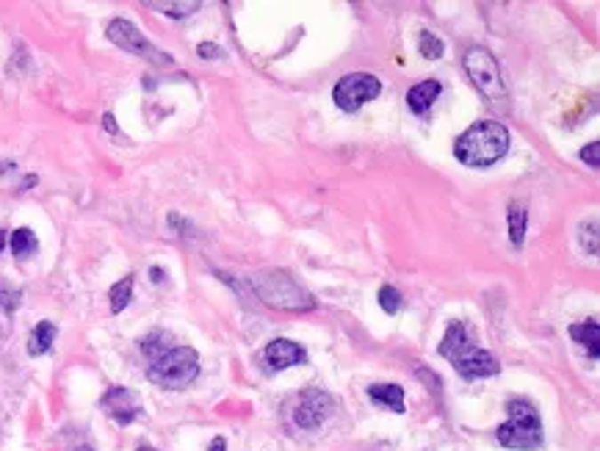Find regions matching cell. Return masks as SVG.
<instances>
[{"instance_id":"6da1fadb","label":"cell","mask_w":600,"mask_h":451,"mask_svg":"<svg viewBox=\"0 0 600 451\" xmlns=\"http://www.w3.org/2000/svg\"><path fill=\"white\" fill-rule=\"evenodd\" d=\"M509 153V131L504 122L482 119L454 141V156L473 169H487Z\"/></svg>"},{"instance_id":"7a4b0ae2","label":"cell","mask_w":600,"mask_h":451,"mask_svg":"<svg viewBox=\"0 0 600 451\" xmlns=\"http://www.w3.org/2000/svg\"><path fill=\"white\" fill-rule=\"evenodd\" d=\"M440 355L445 360H452L454 368L460 371V377L465 380H484V377H495V374L501 371V366H498V360L487 349H479L468 338L462 321H454L452 327L445 330L440 341Z\"/></svg>"},{"instance_id":"3957f363","label":"cell","mask_w":600,"mask_h":451,"mask_svg":"<svg viewBox=\"0 0 600 451\" xmlns=\"http://www.w3.org/2000/svg\"><path fill=\"white\" fill-rule=\"evenodd\" d=\"M252 288L268 308L293 310V313L316 308L313 294L299 286L293 280V274L285 269H266V271L252 274Z\"/></svg>"},{"instance_id":"277c9868","label":"cell","mask_w":600,"mask_h":451,"mask_svg":"<svg viewBox=\"0 0 600 451\" xmlns=\"http://www.w3.org/2000/svg\"><path fill=\"white\" fill-rule=\"evenodd\" d=\"M507 423H501L495 432L498 443L504 448L515 451H537L542 448V418L540 410L529 402V399H509L507 402Z\"/></svg>"},{"instance_id":"5b68a950","label":"cell","mask_w":600,"mask_h":451,"mask_svg":"<svg viewBox=\"0 0 600 451\" xmlns=\"http://www.w3.org/2000/svg\"><path fill=\"white\" fill-rule=\"evenodd\" d=\"M199 377V355L191 346H172L147 368V380L166 391H183Z\"/></svg>"},{"instance_id":"8992f818","label":"cell","mask_w":600,"mask_h":451,"mask_svg":"<svg viewBox=\"0 0 600 451\" xmlns=\"http://www.w3.org/2000/svg\"><path fill=\"white\" fill-rule=\"evenodd\" d=\"M465 72L470 84L476 86L492 106L504 103L507 100V84H504V75H501V67H498L495 56L490 53L487 47H470L465 53Z\"/></svg>"},{"instance_id":"52a82bcc","label":"cell","mask_w":600,"mask_h":451,"mask_svg":"<svg viewBox=\"0 0 600 451\" xmlns=\"http://www.w3.org/2000/svg\"><path fill=\"white\" fill-rule=\"evenodd\" d=\"M106 36L116 47H122L124 53H133V56H139V59H144L149 64H158V67H169L172 64V56L164 53V50H158L131 20H111L108 28H106Z\"/></svg>"},{"instance_id":"ba28073f","label":"cell","mask_w":600,"mask_h":451,"mask_svg":"<svg viewBox=\"0 0 600 451\" xmlns=\"http://www.w3.org/2000/svg\"><path fill=\"white\" fill-rule=\"evenodd\" d=\"M380 92H382V84H380L377 75H371V72H352V75H343V78L335 84L332 100H335V106L340 111L355 114L365 103H371V100H377Z\"/></svg>"},{"instance_id":"9c48e42d","label":"cell","mask_w":600,"mask_h":451,"mask_svg":"<svg viewBox=\"0 0 600 451\" xmlns=\"http://www.w3.org/2000/svg\"><path fill=\"white\" fill-rule=\"evenodd\" d=\"M332 410H335L332 396L327 391H321V388L302 391L293 399V405L288 407L293 427H299V430H318L321 423L332 415Z\"/></svg>"},{"instance_id":"30bf717a","label":"cell","mask_w":600,"mask_h":451,"mask_svg":"<svg viewBox=\"0 0 600 451\" xmlns=\"http://www.w3.org/2000/svg\"><path fill=\"white\" fill-rule=\"evenodd\" d=\"M100 407L106 410L108 418H114L119 427H128L133 423L139 415H141V405H139V396L131 391V388H122V385H114L106 391V396L100 399Z\"/></svg>"},{"instance_id":"8fae6325","label":"cell","mask_w":600,"mask_h":451,"mask_svg":"<svg viewBox=\"0 0 600 451\" xmlns=\"http://www.w3.org/2000/svg\"><path fill=\"white\" fill-rule=\"evenodd\" d=\"M263 358H266V363L274 371H285V368H293V366H302L308 360L305 349L299 343H293V341H288V338L268 341L266 349H263Z\"/></svg>"},{"instance_id":"7c38bea8","label":"cell","mask_w":600,"mask_h":451,"mask_svg":"<svg viewBox=\"0 0 600 451\" xmlns=\"http://www.w3.org/2000/svg\"><path fill=\"white\" fill-rule=\"evenodd\" d=\"M440 92H443V86L435 78L432 81H423V84H415L407 92V106H410V111L412 114H427L435 106V100L440 97Z\"/></svg>"},{"instance_id":"4fadbf2b","label":"cell","mask_w":600,"mask_h":451,"mask_svg":"<svg viewBox=\"0 0 600 451\" xmlns=\"http://www.w3.org/2000/svg\"><path fill=\"white\" fill-rule=\"evenodd\" d=\"M368 396L373 405L388 407L393 413H404V388L402 385H371Z\"/></svg>"},{"instance_id":"5bb4252c","label":"cell","mask_w":600,"mask_h":451,"mask_svg":"<svg viewBox=\"0 0 600 451\" xmlns=\"http://www.w3.org/2000/svg\"><path fill=\"white\" fill-rule=\"evenodd\" d=\"M570 338L576 343H584L589 349V358L597 360V355H600V349H597V343H600V324L595 318L581 321V324H570Z\"/></svg>"},{"instance_id":"9a60e30c","label":"cell","mask_w":600,"mask_h":451,"mask_svg":"<svg viewBox=\"0 0 600 451\" xmlns=\"http://www.w3.org/2000/svg\"><path fill=\"white\" fill-rule=\"evenodd\" d=\"M53 341H56V324L53 321H39L31 333V338H28V355L39 358V355L50 352Z\"/></svg>"},{"instance_id":"2e32d148","label":"cell","mask_w":600,"mask_h":451,"mask_svg":"<svg viewBox=\"0 0 600 451\" xmlns=\"http://www.w3.org/2000/svg\"><path fill=\"white\" fill-rule=\"evenodd\" d=\"M9 246H12L14 258L25 261V258H31L39 249V241H36V233L31 228H17L12 233V238H9Z\"/></svg>"},{"instance_id":"e0dca14e","label":"cell","mask_w":600,"mask_h":451,"mask_svg":"<svg viewBox=\"0 0 600 451\" xmlns=\"http://www.w3.org/2000/svg\"><path fill=\"white\" fill-rule=\"evenodd\" d=\"M509 241L512 246H523L526 241V205L520 203L509 205Z\"/></svg>"},{"instance_id":"ac0fdd59","label":"cell","mask_w":600,"mask_h":451,"mask_svg":"<svg viewBox=\"0 0 600 451\" xmlns=\"http://www.w3.org/2000/svg\"><path fill=\"white\" fill-rule=\"evenodd\" d=\"M108 299H111V313H122L124 308L131 305V299H133V278H131V274L111 286Z\"/></svg>"},{"instance_id":"d6986e66","label":"cell","mask_w":600,"mask_h":451,"mask_svg":"<svg viewBox=\"0 0 600 451\" xmlns=\"http://www.w3.org/2000/svg\"><path fill=\"white\" fill-rule=\"evenodd\" d=\"M418 53H420L423 59H429V61H437V59H443V53H445V44H443V39H440L437 34H432V31H420Z\"/></svg>"},{"instance_id":"ffe728a7","label":"cell","mask_w":600,"mask_h":451,"mask_svg":"<svg viewBox=\"0 0 600 451\" xmlns=\"http://www.w3.org/2000/svg\"><path fill=\"white\" fill-rule=\"evenodd\" d=\"M149 9H156V12H161V14H166V17H174V20H180V17H188V14H194L199 6V0H191V4H147Z\"/></svg>"},{"instance_id":"44dd1931","label":"cell","mask_w":600,"mask_h":451,"mask_svg":"<svg viewBox=\"0 0 600 451\" xmlns=\"http://www.w3.org/2000/svg\"><path fill=\"white\" fill-rule=\"evenodd\" d=\"M166 338H169V335H166V333H161V330H158V333H149V335L141 341L144 355H147L149 360H156V358H161L164 352H169L172 346H169V343H161V341H166Z\"/></svg>"},{"instance_id":"7402d4cb","label":"cell","mask_w":600,"mask_h":451,"mask_svg":"<svg viewBox=\"0 0 600 451\" xmlns=\"http://www.w3.org/2000/svg\"><path fill=\"white\" fill-rule=\"evenodd\" d=\"M380 308L390 316H396L398 310H402V294H398L393 286H385L380 288Z\"/></svg>"},{"instance_id":"603a6c76","label":"cell","mask_w":600,"mask_h":451,"mask_svg":"<svg viewBox=\"0 0 600 451\" xmlns=\"http://www.w3.org/2000/svg\"><path fill=\"white\" fill-rule=\"evenodd\" d=\"M579 238H581V246H584V253L587 255H597V221L592 219V221H587V224H581V233H579Z\"/></svg>"},{"instance_id":"cb8c5ba5","label":"cell","mask_w":600,"mask_h":451,"mask_svg":"<svg viewBox=\"0 0 600 451\" xmlns=\"http://www.w3.org/2000/svg\"><path fill=\"white\" fill-rule=\"evenodd\" d=\"M20 299H22L20 288H12L9 283H0V308H4L6 313H14L20 308Z\"/></svg>"},{"instance_id":"d4e9b609","label":"cell","mask_w":600,"mask_h":451,"mask_svg":"<svg viewBox=\"0 0 600 451\" xmlns=\"http://www.w3.org/2000/svg\"><path fill=\"white\" fill-rule=\"evenodd\" d=\"M581 161L592 169L600 166V141H589L584 149H581Z\"/></svg>"},{"instance_id":"484cf974","label":"cell","mask_w":600,"mask_h":451,"mask_svg":"<svg viewBox=\"0 0 600 451\" xmlns=\"http://www.w3.org/2000/svg\"><path fill=\"white\" fill-rule=\"evenodd\" d=\"M196 53H199V59H221L224 50L219 44H213V42H203L196 47Z\"/></svg>"},{"instance_id":"4316f807","label":"cell","mask_w":600,"mask_h":451,"mask_svg":"<svg viewBox=\"0 0 600 451\" xmlns=\"http://www.w3.org/2000/svg\"><path fill=\"white\" fill-rule=\"evenodd\" d=\"M103 125H106V131H108V133H119V125H116L114 114H106V117H103Z\"/></svg>"},{"instance_id":"83f0119b","label":"cell","mask_w":600,"mask_h":451,"mask_svg":"<svg viewBox=\"0 0 600 451\" xmlns=\"http://www.w3.org/2000/svg\"><path fill=\"white\" fill-rule=\"evenodd\" d=\"M208 451H228V440H224V438H213V443H211Z\"/></svg>"},{"instance_id":"f1b7e54d","label":"cell","mask_w":600,"mask_h":451,"mask_svg":"<svg viewBox=\"0 0 600 451\" xmlns=\"http://www.w3.org/2000/svg\"><path fill=\"white\" fill-rule=\"evenodd\" d=\"M149 278H153V283H164V278H166V274H164V269L153 266V269H149Z\"/></svg>"},{"instance_id":"f546056e","label":"cell","mask_w":600,"mask_h":451,"mask_svg":"<svg viewBox=\"0 0 600 451\" xmlns=\"http://www.w3.org/2000/svg\"><path fill=\"white\" fill-rule=\"evenodd\" d=\"M4 246H6V233L0 230V253H4Z\"/></svg>"},{"instance_id":"4dcf8cb0","label":"cell","mask_w":600,"mask_h":451,"mask_svg":"<svg viewBox=\"0 0 600 451\" xmlns=\"http://www.w3.org/2000/svg\"><path fill=\"white\" fill-rule=\"evenodd\" d=\"M12 166H14V164H0V174H4V172H9Z\"/></svg>"},{"instance_id":"1f68e13d","label":"cell","mask_w":600,"mask_h":451,"mask_svg":"<svg viewBox=\"0 0 600 451\" xmlns=\"http://www.w3.org/2000/svg\"><path fill=\"white\" fill-rule=\"evenodd\" d=\"M139 451H156V448H149V446H141Z\"/></svg>"}]
</instances>
